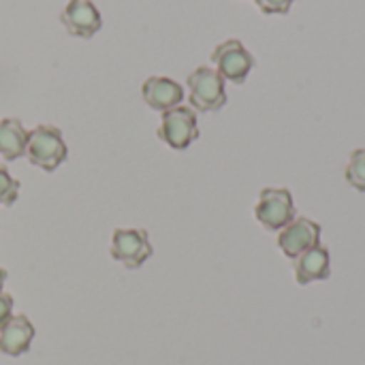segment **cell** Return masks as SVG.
I'll return each instance as SVG.
<instances>
[{"label": "cell", "instance_id": "cell-1", "mask_svg": "<svg viewBox=\"0 0 365 365\" xmlns=\"http://www.w3.org/2000/svg\"><path fill=\"white\" fill-rule=\"evenodd\" d=\"M26 156L30 165L51 173L56 171L68 156L66 141L62 137V130L49 124H38L34 130L28 133V148Z\"/></svg>", "mask_w": 365, "mask_h": 365}, {"label": "cell", "instance_id": "cell-2", "mask_svg": "<svg viewBox=\"0 0 365 365\" xmlns=\"http://www.w3.org/2000/svg\"><path fill=\"white\" fill-rule=\"evenodd\" d=\"M188 98L192 109L210 113V111H218L227 105V88H225V79L216 68L210 66H199L195 68L188 79Z\"/></svg>", "mask_w": 365, "mask_h": 365}, {"label": "cell", "instance_id": "cell-3", "mask_svg": "<svg viewBox=\"0 0 365 365\" xmlns=\"http://www.w3.org/2000/svg\"><path fill=\"white\" fill-rule=\"evenodd\" d=\"M197 137H199V124H197V113L192 107L178 105L169 111H163L158 139L167 143L171 150L182 152L188 145H192Z\"/></svg>", "mask_w": 365, "mask_h": 365}, {"label": "cell", "instance_id": "cell-4", "mask_svg": "<svg viewBox=\"0 0 365 365\" xmlns=\"http://www.w3.org/2000/svg\"><path fill=\"white\" fill-rule=\"evenodd\" d=\"M257 220L267 231H282L295 220V203L289 188H263L255 205Z\"/></svg>", "mask_w": 365, "mask_h": 365}, {"label": "cell", "instance_id": "cell-5", "mask_svg": "<svg viewBox=\"0 0 365 365\" xmlns=\"http://www.w3.org/2000/svg\"><path fill=\"white\" fill-rule=\"evenodd\" d=\"M212 62L216 64V71L222 75L225 81L231 83H244L255 68V56L244 47L240 38H229L220 43L212 51Z\"/></svg>", "mask_w": 365, "mask_h": 365}, {"label": "cell", "instance_id": "cell-6", "mask_svg": "<svg viewBox=\"0 0 365 365\" xmlns=\"http://www.w3.org/2000/svg\"><path fill=\"white\" fill-rule=\"evenodd\" d=\"M154 248L150 244L148 231L143 229H115L111 237V257L126 269H139Z\"/></svg>", "mask_w": 365, "mask_h": 365}, {"label": "cell", "instance_id": "cell-7", "mask_svg": "<svg viewBox=\"0 0 365 365\" xmlns=\"http://www.w3.org/2000/svg\"><path fill=\"white\" fill-rule=\"evenodd\" d=\"M314 246H321V225L306 216L289 222L278 235V248L293 261Z\"/></svg>", "mask_w": 365, "mask_h": 365}, {"label": "cell", "instance_id": "cell-8", "mask_svg": "<svg viewBox=\"0 0 365 365\" xmlns=\"http://www.w3.org/2000/svg\"><path fill=\"white\" fill-rule=\"evenodd\" d=\"M60 21L68 34L79 38H92L103 26V17L92 0H68L60 13Z\"/></svg>", "mask_w": 365, "mask_h": 365}, {"label": "cell", "instance_id": "cell-9", "mask_svg": "<svg viewBox=\"0 0 365 365\" xmlns=\"http://www.w3.org/2000/svg\"><path fill=\"white\" fill-rule=\"evenodd\" d=\"M141 96L145 105L154 111H169L184 101V88L169 77L152 75L141 86Z\"/></svg>", "mask_w": 365, "mask_h": 365}, {"label": "cell", "instance_id": "cell-10", "mask_svg": "<svg viewBox=\"0 0 365 365\" xmlns=\"http://www.w3.org/2000/svg\"><path fill=\"white\" fill-rule=\"evenodd\" d=\"M36 331L26 314H13L0 327V353L6 357H21L30 351Z\"/></svg>", "mask_w": 365, "mask_h": 365}, {"label": "cell", "instance_id": "cell-11", "mask_svg": "<svg viewBox=\"0 0 365 365\" xmlns=\"http://www.w3.org/2000/svg\"><path fill=\"white\" fill-rule=\"evenodd\" d=\"M331 276V255L325 246H314L295 259V282L306 287L317 280H329Z\"/></svg>", "mask_w": 365, "mask_h": 365}, {"label": "cell", "instance_id": "cell-12", "mask_svg": "<svg viewBox=\"0 0 365 365\" xmlns=\"http://www.w3.org/2000/svg\"><path fill=\"white\" fill-rule=\"evenodd\" d=\"M28 148V130L17 118L0 120V156L4 160H17L26 156Z\"/></svg>", "mask_w": 365, "mask_h": 365}, {"label": "cell", "instance_id": "cell-13", "mask_svg": "<svg viewBox=\"0 0 365 365\" xmlns=\"http://www.w3.org/2000/svg\"><path fill=\"white\" fill-rule=\"evenodd\" d=\"M346 182L359 190V192H365V148H359L351 154V160L346 165Z\"/></svg>", "mask_w": 365, "mask_h": 365}, {"label": "cell", "instance_id": "cell-14", "mask_svg": "<svg viewBox=\"0 0 365 365\" xmlns=\"http://www.w3.org/2000/svg\"><path fill=\"white\" fill-rule=\"evenodd\" d=\"M19 182L9 173L6 167L0 165V205L2 207H9L17 201L19 197Z\"/></svg>", "mask_w": 365, "mask_h": 365}, {"label": "cell", "instance_id": "cell-15", "mask_svg": "<svg viewBox=\"0 0 365 365\" xmlns=\"http://www.w3.org/2000/svg\"><path fill=\"white\" fill-rule=\"evenodd\" d=\"M259 11L265 15H287L295 0H255Z\"/></svg>", "mask_w": 365, "mask_h": 365}, {"label": "cell", "instance_id": "cell-16", "mask_svg": "<svg viewBox=\"0 0 365 365\" xmlns=\"http://www.w3.org/2000/svg\"><path fill=\"white\" fill-rule=\"evenodd\" d=\"M13 306H15L13 295H9V293L0 291V327H2V325H6V323H9V319L13 317Z\"/></svg>", "mask_w": 365, "mask_h": 365}, {"label": "cell", "instance_id": "cell-17", "mask_svg": "<svg viewBox=\"0 0 365 365\" xmlns=\"http://www.w3.org/2000/svg\"><path fill=\"white\" fill-rule=\"evenodd\" d=\"M4 282H6V269L0 267V291H2V287H4Z\"/></svg>", "mask_w": 365, "mask_h": 365}]
</instances>
